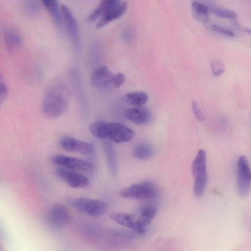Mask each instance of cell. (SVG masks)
I'll return each mask as SVG.
<instances>
[{
    "label": "cell",
    "instance_id": "1",
    "mask_svg": "<svg viewBox=\"0 0 251 251\" xmlns=\"http://www.w3.org/2000/svg\"><path fill=\"white\" fill-rule=\"evenodd\" d=\"M71 98V92L67 83L56 77L47 84L42 101L44 115L50 119H56L67 111Z\"/></svg>",
    "mask_w": 251,
    "mask_h": 251
},
{
    "label": "cell",
    "instance_id": "2",
    "mask_svg": "<svg viewBox=\"0 0 251 251\" xmlns=\"http://www.w3.org/2000/svg\"><path fill=\"white\" fill-rule=\"evenodd\" d=\"M89 129L96 137L108 139V140L115 143L129 141L135 136L132 129L118 123L96 121L90 124Z\"/></svg>",
    "mask_w": 251,
    "mask_h": 251
},
{
    "label": "cell",
    "instance_id": "3",
    "mask_svg": "<svg viewBox=\"0 0 251 251\" xmlns=\"http://www.w3.org/2000/svg\"><path fill=\"white\" fill-rule=\"evenodd\" d=\"M206 154L203 150H200L193 160L191 171L194 178L193 191L197 197H201L204 192L207 182Z\"/></svg>",
    "mask_w": 251,
    "mask_h": 251
},
{
    "label": "cell",
    "instance_id": "4",
    "mask_svg": "<svg viewBox=\"0 0 251 251\" xmlns=\"http://www.w3.org/2000/svg\"><path fill=\"white\" fill-rule=\"evenodd\" d=\"M119 194L124 198L138 200H149L156 196L157 187L154 183L146 181L123 188Z\"/></svg>",
    "mask_w": 251,
    "mask_h": 251
},
{
    "label": "cell",
    "instance_id": "5",
    "mask_svg": "<svg viewBox=\"0 0 251 251\" xmlns=\"http://www.w3.org/2000/svg\"><path fill=\"white\" fill-rule=\"evenodd\" d=\"M68 202L75 210L94 217L104 215L107 208L106 204L103 201L90 198H71Z\"/></svg>",
    "mask_w": 251,
    "mask_h": 251
},
{
    "label": "cell",
    "instance_id": "6",
    "mask_svg": "<svg viewBox=\"0 0 251 251\" xmlns=\"http://www.w3.org/2000/svg\"><path fill=\"white\" fill-rule=\"evenodd\" d=\"M50 161L59 167L80 174L89 173L94 168L93 165L87 161L62 154L52 155Z\"/></svg>",
    "mask_w": 251,
    "mask_h": 251
},
{
    "label": "cell",
    "instance_id": "7",
    "mask_svg": "<svg viewBox=\"0 0 251 251\" xmlns=\"http://www.w3.org/2000/svg\"><path fill=\"white\" fill-rule=\"evenodd\" d=\"M251 183V173L248 158L241 156L237 162V187L241 197H246L249 194Z\"/></svg>",
    "mask_w": 251,
    "mask_h": 251
},
{
    "label": "cell",
    "instance_id": "8",
    "mask_svg": "<svg viewBox=\"0 0 251 251\" xmlns=\"http://www.w3.org/2000/svg\"><path fill=\"white\" fill-rule=\"evenodd\" d=\"M60 10L67 34L75 50L78 51L80 48V38L76 20L72 11L66 5L62 4Z\"/></svg>",
    "mask_w": 251,
    "mask_h": 251
},
{
    "label": "cell",
    "instance_id": "9",
    "mask_svg": "<svg viewBox=\"0 0 251 251\" xmlns=\"http://www.w3.org/2000/svg\"><path fill=\"white\" fill-rule=\"evenodd\" d=\"M55 173L61 180L72 188H84L89 185L88 178L80 173L59 166L56 168Z\"/></svg>",
    "mask_w": 251,
    "mask_h": 251
},
{
    "label": "cell",
    "instance_id": "10",
    "mask_svg": "<svg viewBox=\"0 0 251 251\" xmlns=\"http://www.w3.org/2000/svg\"><path fill=\"white\" fill-rule=\"evenodd\" d=\"M61 148L69 152L89 155L93 153L95 148L92 144L70 136H63L59 141Z\"/></svg>",
    "mask_w": 251,
    "mask_h": 251
},
{
    "label": "cell",
    "instance_id": "11",
    "mask_svg": "<svg viewBox=\"0 0 251 251\" xmlns=\"http://www.w3.org/2000/svg\"><path fill=\"white\" fill-rule=\"evenodd\" d=\"M127 9V4L125 1L112 0L111 4L96 25L97 28H101L111 21L124 14Z\"/></svg>",
    "mask_w": 251,
    "mask_h": 251
},
{
    "label": "cell",
    "instance_id": "12",
    "mask_svg": "<svg viewBox=\"0 0 251 251\" xmlns=\"http://www.w3.org/2000/svg\"><path fill=\"white\" fill-rule=\"evenodd\" d=\"M114 75L106 66H101L95 69L92 74L91 84L98 89L112 88Z\"/></svg>",
    "mask_w": 251,
    "mask_h": 251
},
{
    "label": "cell",
    "instance_id": "13",
    "mask_svg": "<svg viewBox=\"0 0 251 251\" xmlns=\"http://www.w3.org/2000/svg\"><path fill=\"white\" fill-rule=\"evenodd\" d=\"M71 215L67 207L60 203L53 205L49 214V221L54 227H61L67 224Z\"/></svg>",
    "mask_w": 251,
    "mask_h": 251
},
{
    "label": "cell",
    "instance_id": "14",
    "mask_svg": "<svg viewBox=\"0 0 251 251\" xmlns=\"http://www.w3.org/2000/svg\"><path fill=\"white\" fill-rule=\"evenodd\" d=\"M124 115L130 122L138 125L149 123L151 117L149 110L143 106L126 109L124 111Z\"/></svg>",
    "mask_w": 251,
    "mask_h": 251
},
{
    "label": "cell",
    "instance_id": "15",
    "mask_svg": "<svg viewBox=\"0 0 251 251\" xmlns=\"http://www.w3.org/2000/svg\"><path fill=\"white\" fill-rule=\"evenodd\" d=\"M111 218L118 224L133 230L137 233L143 234L145 229L139 226L137 218L132 214L127 213H114L110 215Z\"/></svg>",
    "mask_w": 251,
    "mask_h": 251
},
{
    "label": "cell",
    "instance_id": "16",
    "mask_svg": "<svg viewBox=\"0 0 251 251\" xmlns=\"http://www.w3.org/2000/svg\"><path fill=\"white\" fill-rule=\"evenodd\" d=\"M103 148L109 172L113 177H116L118 174V163L113 145L110 141L105 140L103 143Z\"/></svg>",
    "mask_w": 251,
    "mask_h": 251
},
{
    "label": "cell",
    "instance_id": "17",
    "mask_svg": "<svg viewBox=\"0 0 251 251\" xmlns=\"http://www.w3.org/2000/svg\"><path fill=\"white\" fill-rule=\"evenodd\" d=\"M157 213L155 207L151 205H145L142 206L139 210V216L137 218L139 226L143 228L146 229L152 220L154 218Z\"/></svg>",
    "mask_w": 251,
    "mask_h": 251
},
{
    "label": "cell",
    "instance_id": "18",
    "mask_svg": "<svg viewBox=\"0 0 251 251\" xmlns=\"http://www.w3.org/2000/svg\"><path fill=\"white\" fill-rule=\"evenodd\" d=\"M191 9L195 20L202 23L209 22V9L206 5L198 1L193 0L191 2Z\"/></svg>",
    "mask_w": 251,
    "mask_h": 251
},
{
    "label": "cell",
    "instance_id": "19",
    "mask_svg": "<svg viewBox=\"0 0 251 251\" xmlns=\"http://www.w3.org/2000/svg\"><path fill=\"white\" fill-rule=\"evenodd\" d=\"M42 2L58 28L62 25V16L58 1L55 0H44Z\"/></svg>",
    "mask_w": 251,
    "mask_h": 251
},
{
    "label": "cell",
    "instance_id": "20",
    "mask_svg": "<svg viewBox=\"0 0 251 251\" xmlns=\"http://www.w3.org/2000/svg\"><path fill=\"white\" fill-rule=\"evenodd\" d=\"M125 99L127 103L134 107L142 106L148 101V96L144 91H132L126 93Z\"/></svg>",
    "mask_w": 251,
    "mask_h": 251
},
{
    "label": "cell",
    "instance_id": "21",
    "mask_svg": "<svg viewBox=\"0 0 251 251\" xmlns=\"http://www.w3.org/2000/svg\"><path fill=\"white\" fill-rule=\"evenodd\" d=\"M133 155L137 159L145 160L150 158L153 154V149L149 144L140 143L133 149Z\"/></svg>",
    "mask_w": 251,
    "mask_h": 251
},
{
    "label": "cell",
    "instance_id": "22",
    "mask_svg": "<svg viewBox=\"0 0 251 251\" xmlns=\"http://www.w3.org/2000/svg\"><path fill=\"white\" fill-rule=\"evenodd\" d=\"M5 41L8 50H12L22 44V38L20 34L15 29H10L6 31Z\"/></svg>",
    "mask_w": 251,
    "mask_h": 251
},
{
    "label": "cell",
    "instance_id": "23",
    "mask_svg": "<svg viewBox=\"0 0 251 251\" xmlns=\"http://www.w3.org/2000/svg\"><path fill=\"white\" fill-rule=\"evenodd\" d=\"M112 0H103L100 4L92 11L89 15L87 21L89 23H93L97 20H99L107 8L111 3Z\"/></svg>",
    "mask_w": 251,
    "mask_h": 251
},
{
    "label": "cell",
    "instance_id": "24",
    "mask_svg": "<svg viewBox=\"0 0 251 251\" xmlns=\"http://www.w3.org/2000/svg\"><path fill=\"white\" fill-rule=\"evenodd\" d=\"M209 9L219 17L236 20L238 16L235 11L221 6H213L209 8Z\"/></svg>",
    "mask_w": 251,
    "mask_h": 251
},
{
    "label": "cell",
    "instance_id": "25",
    "mask_svg": "<svg viewBox=\"0 0 251 251\" xmlns=\"http://www.w3.org/2000/svg\"><path fill=\"white\" fill-rule=\"evenodd\" d=\"M210 68L212 74L215 76L222 75L225 71V66L224 63L217 59H213L210 63Z\"/></svg>",
    "mask_w": 251,
    "mask_h": 251
},
{
    "label": "cell",
    "instance_id": "26",
    "mask_svg": "<svg viewBox=\"0 0 251 251\" xmlns=\"http://www.w3.org/2000/svg\"><path fill=\"white\" fill-rule=\"evenodd\" d=\"M25 4L26 11L30 14H34L40 10V4L38 1H27Z\"/></svg>",
    "mask_w": 251,
    "mask_h": 251
},
{
    "label": "cell",
    "instance_id": "27",
    "mask_svg": "<svg viewBox=\"0 0 251 251\" xmlns=\"http://www.w3.org/2000/svg\"><path fill=\"white\" fill-rule=\"evenodd\" d=\"M126 79L125 75L122 73L114 74L112 88L114 89L119 88L125 82Z\"/></svg>",
    "mask_w": 251,
    "mask_h": 251
},
{
    "label": "cell",
    "instance_id": "28",
    "mask_svg": "<svg viewBox=\"0 0 251 251\" xmlns=\"http://www.w3.org/2000/svg\"><path fill=\"white\" fill-rule=\"evenodd\" d=\"M192 107L194 114L196 118L200 121H202L204 120V116L201 111L197 102L193 100L192 102Z\"/></svg>",
    "mask_w": 251,
    "mask_h": 251
},
{
    "label": "cell",
    "instance_id": "29",
    "mask_svg": "<svg viewBox=\"0 0 251 251\" xmlns=\"http://www.w3.org/2000/svg\"><path fill=\"white\" fill-rule=\"evenodd\" d=\"M211 29L213 30L222 33L228 36L232 37L234 35L233 32L230 29L217 25L213 24L211 25Z\"/></svg>",
    "mask_w": 251,
    "mask_h": 251
},
{
    "label": "cell",
    "instance_id": "30",
    "mask_svg": "<svg viewBox=\"0 0 251 251\" xmlns=\"http://www.w3.org/2000/svg\"><path fill=\"white\" fill-rule=\"evenodd\" d=\"M8 95L7 87L2 83L0 82V105L5 100Z\"/></svg>",
    "mask_w": 251,
    "mask_h": 251
},
{
    "label": "cell",
    "instance_id": "31",
    "mask_svg": "<svg viewBox=\"0 0 251 251\" xmlns=\"http://www.w3.org/2000/svg\"><path fill=\"white\" fill-rule=\"evenodd\" d=\"M0 76H1V75H0Z\"/></svg>",
    "mask_w": 251,
    "mask_h": 251
}]
</instances>
